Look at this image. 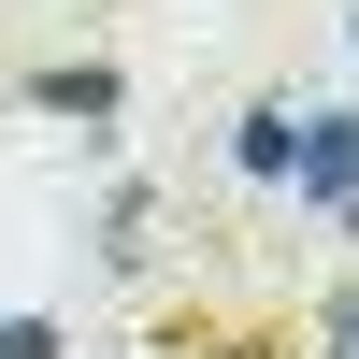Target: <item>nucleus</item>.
I'll return each mask as SVG.
<instances>
[{
  "label": "nucleus",
  "instance_id": "nucleus-3",
  "mask_svg": "<svg viewBox=\"0 0 359 359\" xmlns=\"http://www.w3.org/2000/svg\"><path fill=\"white\" fill-rule=\"evenodd\" d=\"M29 101H43V115H115L130 86H115L101 57H57V72H29Z\"/></svg>",
  "mask_w": 359,
  "mask_h": 359
},
{
  "label": "nucleus",
  "instance_id": "nucleus-2",
  "mask_svg": "<svg viewBox=\"0 0 359 359\" xmlns=\"http://www.w3.org/2000/svg\"><path fill=\"white\" fill-rule=\"evenodd\" d=\"M172 359H302V345L259 331V316H172Z\"/></svg>",
  "mask_w": 359,
  "mask_h": 359
},
{
  "label": "nucleus",
  "instance_id": "nucleus-1",
  "mask_svg": "<svg viewBox=\"0 0 359 359\" xmlns=\"http://www.w3.org/2000/svg\"><path fill=\"white\" fill-rule=\"evenodd\" d=\"M287 172H302L316 216H345V230H359V115H302V158H287Z\"/></svg>",
  "mask_w": 359,
  "mask_h": 359
},
{
  "label": "nucleus",
  "instance_id": "nucleus-4",
  "mask_svg": "<svg viewBox=\"0 0 359 359\" xmlns=\"http://www.w3.org/2000/svg\"><path fill=\"white\" fill-rule=\"evenodd\" d=\"M287 158H302V115L259 101V115H245V172H287Z\"/></svg>",
  "mask_w": 359,
  "mask_h": 359
},
{
  "label": "nucleus",
  "instance_id": "nucleus-5",
  "mask_svg": "<svg viewBox=\"0 0 359 359\" xmlns=\"http://www.w3.org/2000/svg\"><path fill=\"white\" fill-rule=\"evenodd\" d=\"M0 359H57V316H0Z\"/></svg>",
  "mask_w": 359,
  "mask_h": 359
},
{
  "label": "nucleus",
  "instance_id": "nucleus-6",
  "mask_svg": "<svg viewBox=\"0 0 359 359\" xmlns=\"http://www.w3.org/2000/svg\"><path fill=\"white\" fill-rule=\"evenodd\" d=\"M331 359H359V287H345V302H331Z\"/></svg>",
  "mask_w": 359,
  "mask_h": 359
}]
</instances>
